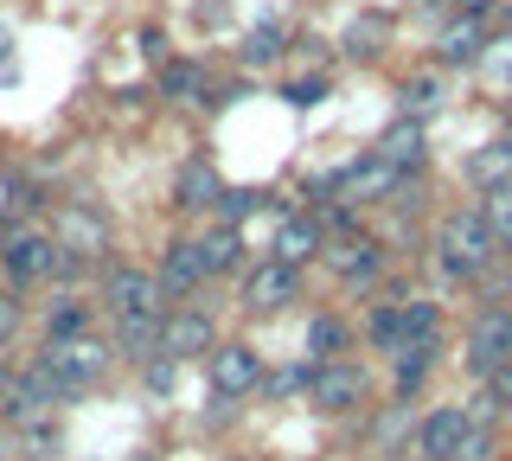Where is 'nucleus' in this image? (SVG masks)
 Segmentation results:
<instances>
[{"instance_id":"39","label":"nucleus","mask_w":512,"mask_h":461,"mask_svg":"<svg viewBox=\"0 0 512 461\" xmlns=\"http://www.w3.org/2000/svg\"><path fill=\"white\" fill-rule=\"evenodd\" d=\"M506 116H512V109H506Z\"/></svg>"},{"instance_id":"6","label":"nucleus","mask_w":512,"mask_h":461,"mask_svg":"<svg viewBox=\"0 0 512 461\" xmlns=\"http://www.w3.org/2000/svg\"><path fill=\"white\" fill-rule=\"evenodd\" d=\"M52 404H64V385L45 372V365H32V372H20L7 385V417L13 423H45V417H52Z\"/></svg>"},{"instance_id":"36","label":"nucleus","mask_w":512,"mask_h":461,"mask_svg":"<svg viewBox=\"0 0 512 461\" xmlns=\"http://www.w3.org/2000/svg\"><path fill=\"white\" fill-rule=\"evenodd\" d=\"M487 385H493V404H506V410H512V365H506V372H493Z\"/></svg>"},{"instance_id":"32","label":"nucleus","mask_w":512,"mask_h":461,"mask_svg":"<svg viewBox=\"0 0 512 461\" xmlns=\"http://www.w3.org/2000/svg\"><path fill=\"white\" fill-rule=\"evenodd\" d=\"M320 97H327V77H295V84H288V103H301V109L320 103Z\"/></svg>"},{"instance_id":"8","label":"nucleus","mask_w":512,"mask_h":461,"mask_svg":"<svg viewBox=\"0 0 512 461\" xmlns=\"http://www.w3.org/2000/svg\"><path fill=\"white\" fill-rule=\"evenodd\" d=\"M0 263H7V276H13V282H39V276H58L64 250H58V237L20 231V237H13L7 250H0Z\"/></svg>"},{"instance_id":"25","label":"nucleus","mask_w":512,"mask_h":461,"mask_svg":"<svg viewBox=\"0 0 512 461\" xmlns=\"http://www.w3.org/2000/svg\"><path fill=\"white\" fill-rule=\"evenodd\" d=\"M71 333H84V301L64 295L52 314H45V340H71Z\"/></svg>"},{"instance_id":"28","label":"nucleus","mask_w":512,"mask_h":461,"mask_svg":"<svg viewBox=\"0 0 512 461\" xmlns=\"http://www.w3.org/2000/svg\"><path fill=\"white\" fill-rule=\"evenodd\" d=\"M480 212H487L493 237H500V244H512V186H500V193H487V205H480Z\"/></svg>"},{"instance_id":"13","label":"nucleus","mask_w":512,"mask_h":461,"mask_svg":"<svg viewBox=\"0 0 512 461\" xmlns=\"http://www.w3.org/2000/svg\"><path fill=\"white\" fill-rule=\"evenodd\" d=\"M461 436H468V410L442 404V410H429V417H423V429H416V455H423V461H448Z\"/></svg>"},{"instance_id":"11","label":"nucleus","mask_w":512,"mask_h":461,"mask_svg":"<svg viewBox=\"0 0 512 461\" xmlns=\"http://www.w3.org/2000/svg\"><path fill=\"white\" fill-rule=\"evenodd\" d=\"M192 353H212V321H205L199 308H180L160 321V359H192Z\"/></svg>"},{"instance_id":"7","label":"nucleus","mask_w":512,"mask_h":461,"mask_svg":"<svg viewBox=\"0 0 512 461\" xmlns=\"http://www.w3.org/2000/svg\"><path fill=\"white\" fill-rule=\"evenodd\" d=\"M58 250H64V257H77V263H96L109 250L103 212H90V205H64V212H58Z\"/></svg>"},{"instance_id":"21","label":"nucleus","mask_w":512,"mask_h":461,"mask_svg":"<svg viewBox=\"0 0 512 461\" xmlns=\"http://www.w3.org/2000/svg\"><path fill=\"white\" fill-rule=\"evenodd\" d=\"M436 45H442V58H448V65H468V58H480V52H487V39H480V20H474V13L448 20Z\"/></svg>"},{"instance_id":"23","label":"nucleus","mask_w":512,"mask_h":461,"mask_svg":"<svg viewBox=\"0 0 512 461\" xmlns=\"http://www.w3.org/2000/svg\"><path fill=\"white\" fill-rule=\"evenodd\" d=\"M160 84H167V97L212 103V97H205V71H199V65H167V71H160Z\"/></svg>"},{"instance_id":"14","label":"nucleus","mask_w":512,"mask_h":461,"mask_svg":"<svg viewBox=\"0 0 512 461\" xmlns=\"http://www.w3.org/2000/svg\"><path fill=\"white\" fill-rule=\"evenodd\" d=\"M320 257H327V269H340L346 282H372L378 269H384V257H378V244L372 237H333V244H320Z\"/></svg>"},{"instance_id":"26","label":"nucleus","mask_w":512,"mask_h":461,"mask_svg":"<svg viewBox=\"0 0 512 461\" xmlns=\"http://www.w3.org/2000/svg\"><path fill=\"white\" fill-rule=\"evenodd\" d=\"M244 58H250V65H269V58H282V26H276V20H269V26H250Z\"/></svg>"},{"instance_id":"12","label":"nucleus","mask_w":512,"mask_h":461,"mask_svg":"<svg viewBox=\"0 0 512 461\" xmlns=\"http://www.w3.org/2000/svg\"><path fill=\"white\" fill-rule=\"evenodd\" d=\"M397 186H404V173H397V167H384L378 154H372V161H359V167H346V173H340V199H346V205L391 199Z\"/></svg>"},{"instance_id":"20","label":"nucleus","mask_w":512,"mask_h":461,"mask_svg":"<svg viewBox=\"0 0 512 461\" xmlns=\"http://www.w3.org/2000/svg\"><path fill=\"white\" fill-rule=\"evenodd\" d=\"M320 250V225L314 218H288V225L276 231V263H288V269H301Z\"/></svg>"},{"instance_id":"15","label":"nucleus","mask_w":512,"mask_h":461,"mask_svg":"<svg viewBox=\"0 0 512 461\" xmlns=\"http://www.w3.org/2000/svg\"><path fill=\"white\" fill-rule=\"evenodd\" d=\"M378 161L384 167H397V173H416V167H423V154H429V141H423V122H416V116H404V122H391V129H384L378 135Z\"/></svg>"},{"instance_id":"16","label":"nucleus","mask_w":512,"mask_h":461,"mask_svg":"<svg viewBox=\"0 0 512 461\" xmlns=\"http://www.w3.org/2000/svg\"><path fill=\"white\" fill-rule=\"evenodd\" d=\"M468 180L480 186V193H500V186H512V135L487 141V148L468 154Z\"/></svg>"},{"instance_id":"10","label":"nucleus","mask_w":512,"mask_h":461,"mask_svg":"<svg viewBox=\"0 0 512 461\" xmlns=\"http://www.w3.org/2000/svg\"><path fill=\"white\" fill-rule=\"evenodd\" d=\"M295 289H301V276H295L288 263L269 257L263 269H250V282H244V308H250V314H276V308H288V301H295Z\"/></svg>"},{"instance_id":"2","label":"nucleus","mask_w":512,"mask_h":461,"mask_svg":"<svg viewBox=\"0 0 512 461\" xmlns=\"http://www.w3.org/2000/svg\"><path fill=\"white\" fill-rule=\"evenodd\" d=\"M45 372L58 378L64 391H77V385H90V378H103L109 372V340H96V333H71V340H45Z\"/></svg>"},{"instance_id":"24","label":"nucleus","mask_w":512,"mask_h":461,"mask_svg":"<svg viewBox=\"0 0 512 461\" xmlns=\"http://www.w3.org/2000/svg\"><path fill=\"white\" fill-rule=\"evenodd\" d=\"M199 250H205V269H212V276H218V269H231L237 250H244V244H237V225H218L212 237H199Z\"/></svg>"},{"instance_id":"38","label":"nucleus","mask_w":512,"mask_h":461,"mask_svg":"<svg viewBox=\"0 0 512 461\" xmlns=\"http://www.w3.org/2000/svg\"><path fill=\"white\" fill-rule=\"evenodd\" d=\"M7 52H13V39H7V26H0V65H7Z\"/></svg>"},{"instance_id":"18","label":"nucleus","mask_w":512,"mask_h":461,"mask_svg":"<svg viewBox=\"0 0 512 461\" xmlns=\"http://www.w3.org/2000/svg\"><path fill=\"white\" fill-rule=\"evenodd\" d=\"M205 276H212V269H205L199 244H167V257H160V289H199Z\"/></svg>"},{"instance_id":"3","label":"nucleus","mask_w":512,"mask_h":461,"mask_svg":"<svg viewBox=\"0 0 512 461\" xmlns=\"http://www.w3.org/2000/svg\"><path fill=\"white\" fill-rule=\"evenodd\" d=\"M103 295H109V314H116V327L167 321V289H160V276H148V269H116Z\"/></svg>"},{"instance_id":"29","label":"nucleus","mask_w":512,"mask_h":461,"mask_svg":"<svg viewBox=\"0 0 512 461\" xmlns=\"http://www.w3.org/2000/svg\"><path fill=\"white\" fill-rule=\"evenodd\" d=\"M436 97H442V90H436V77H410V84H404V116L423 122L429 109H436Z\"/></svg>"},{"instance_id":"1","label":"nucleus","mask_w":512,"mask_h":461,"mask_svg":"<svg viewBox=\"0 0 512 461\" xmlns=\"http://www.w3.org/2000/svg\"><path fill=\"white\" fill-rule=\"evenodd\" d=\"M436 257H442L448 276H480V269L500 257V237H493V225H487V212H480V205H461V212L442 218Z\"/></svg>"},{"instance_id":"27","label":"nucleus","mask_w":512,"mask_h":461,"mask_svg":"<svg viewBox=\"0 0 512 461\" xmlns=\"http://www.w3.org/2000/svg\"><path fill=\"white\" fill-rule=\"evenodd\" d=\"M487 455H493V429L468 417V436L455 442V455H448V461H487Z\"/></svg>"},{"instance_id":"22","label":"nucleus","mask_w":512,"mask_h":461,"mask_svg":"<svg viewBox=\"0 0 512 461\" xmlns=\"http://www.w3.org/2000/svg\"><path fill=\"white\" fill-rule=\"evenodd\" d=\"M340 346H346V327L333 321V314H320V321L308 327V353H314V365H333V359H340Z\"/></svg>"},{"instance_id":"19","label":"nucleus","mask_w":512,"mask_h":461,"mask_svg":"<svg viewBox=\"0 0 512 461\" xmlns=\"http://www.w3.org/2000/svg\"><path fill=\"white\" fill-rule=\"evenodd\" d=\"M391 359H397V391L410 397V391L429 378V365H436V333H423V340H404Z\"/></svg>"},{"instance_id":"5","label":"nucleus","mask_w":512,"mask_h":461,"mask_svg":"<svg viewBox=\"0 0 512 461\" xmlns=\"http://www.w3.org/2000/svg\"><path fill=\"white\" fill-rule=\"evenodd\" d=\"M308 404H314V410H327V417H346V410H359V404H365V372H359V365H346V359L314 365Z\"/></svg>"},{"instance_id":"17","label":"nucleus","mask_w":512,"mask_h":461,"mask_svg":"<svg viewBox=\"0 0 512 461\" xmlns=\"http://www.w3.org/2000/svg\"><path fill=\"white\" fill-rule=\"evenodd\" d=\"M218 199H224L218 167L212 161H186L180 167V205H186V212H218Z\"/></svg>"},{"instance_id":"37","label":"nucleus","mask_w":512,"mask_h":461,"mask_svg":"<svg viewBox=\"0 0 512 461\" xmlns=\"http://www.w3.org/2000/svg\"><path fill=\"white\" fill-rule=\"evenodd\" d=\"M455 7H461V13H474V20H480V13H487L493 0H455Z\"/></svg>"},{"instance_id":"34","label":"nucleus","mask_w":512,"mask_h":461,"mask_svg":"<svg viewBox=\"0 0 512 461\" xmlns=\"http://www.w3.org/2000/svg\"><path fill=\"white\" fill-rule=\"evenodd\" d=\"M173 378H180L173 359H148V391H173Z\"/></svg>"},{"instance_id":"33","label":"nucleus","mask_w":512,"mask_h":461,"mask_svg":"<svg viewBox=\"0 0 512 461\" xmlns=\"http://www.w3.org/2000/svg\"><path fill=\"white\" fill-rule=\"evenodd\" d=\"M250 205H256V193H224V199H218V218H224V225H237Z\"/></svg>"},{"instance_id":"4","label":"nucleus","mask_w":512,"mask_h":461,"mask_svg":"<svg viewBox=\"0 0 512 461\" xmlns=\"http://www.w3.org/2000/svg\"><path fill=\"white\" fill-rule=\"evenodd\" d=\"M506 365H512V314L487 308L468 327V372L474 378H493V372H506Z\"/></svg>"},{"instance_id":"35","label":"nucleus","mask_w":512,"mask_h":461,"mask_svg":"<svg viewBox=\"0 0 512 461\" xmlns=\"http://www.w3.org/2000/svg\"><path fill=\"white\" fill-rule=\"evenodd\" d=\"M13 327H20V308H13V295H0V346L13 340Z\"/></svg>"},{"instance_id":"31","label":"nucleus","mask_w":512,"mask_h":461,"mask_svg":"<svg viewBox=\"0 0 512 461\" xmlns=\"http://www.w3.org/2000/svg\"><path fill=\"white\" fill-rule=\"evenodd\" d=\"M308 385H314V372H301V365H288V372L269 378V391H276V397H295V391H308Z\"/></svg>"},{"instance_id":"30","label":"nucleus","mask_w":512,"mask_h":461,"mask_svg":"<svg viewBox=\"0 0 512 461\" xmlns=\"http://www.w3.org/2000/svg\"><path fill=\"white\" fill-rule=\"evenodd\" d=\"M378 39H384V20H365V13H359V20L346 26V52H352V58L378 52Z\"/></svg>"},{"instance_id":"9","label":"nucleus","mask_w":512,"mask_h":461,"mask_svg":"<svg viewBox=\"0 0 512 461\" xmlns=\"http://www.w3.org/2000/svg\"><path fill=\"white\" fill-rule=\"evenodd\" d=\"M263 385V365H256V346L231 340V346H212V391L218 397H244Z\"/></svg>"}]
</instances>
